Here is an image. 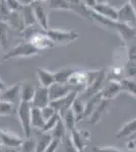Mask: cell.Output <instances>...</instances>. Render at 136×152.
Segmentation results:
<instances>
[{
    "instance_id": "obj_1",
    "label": "cell",
    "mask_w": 136,
    "mask_h": 152,
    "mask_svg": "<svg viewBox=\"0 0 136 152\" xmlns=\"http://www.w3.org/2000/svg\"><path fill=\"white\" fill-rule=\"evenodd\" d=\"M42 52L39 49H37L31 42L24 40L21 43L17 44L13 48L7 52L4 55V60H8L12 58H28L34 57V56L39 55Z\"/></svg>"
},
{
    "instance_id": "obj_2",
    "label": "cell",
    "mask_w": 136,
    "mask_h": 152,
    "mask_svg": "<svg viewBox=\"0 0 136 152\" xmlns=\"http://www.w3.org/2000/svg\"><path fill=\"white\" fill-rule=\"evenodd\" d=\"M47 35L50 37L54 45L67 46L74 43L78 39V33L76 31H67L61 28H49L46 31Z\"/></svg>"
},
{
    "instance_id": "obj_3",
    "label": "cell",
    "mask_w": 136,
    "mask_h": 152,
    "mask_svg": "<svg viewBox=\"0 0 136 152\" xmlns=\"http://www.w3.org/2000/svg\"><path fill=\"white\" fill-rule=\"evenodd\" d=\"M31 102H21L18 105H17V117H18L19 123H21V126L23 128L26 138L31 137L32 133H33V128H32L31 122Z\"/></svg>"
},
{
    "instance_id": "obj_4",
    "label": "cell",
    "mask_w": 136,
    "mask_h": 152,
    "mask_svg": "<svg viewBox=\"0 0 136 152\" xmlns=\"http://www.w3.org/2000/svg\"><path fill=\"white\" fill-rule=\"evenodd\" d=\"M117 21L136 28V13L129 3H125L120 9H118Z\"/></svg>"
},
{
    "instance_id": "obj_5",
    "label": "cell",
    "mask_w": 136,
    "mask_h": 152,
    "mask_svg": "<svg viewBox=\"0 0 136 152\" xmlns=\"http://www.w3.org/2000/svg\"><path fill=\"white\" fill-rule=\"evenodd\" d=\"M34 8L35 18H36V23L39 24V26L44 29V31H48L49 29V16L48 12H47L45 6H44V2L35 1L32 4Z\"/></svg>"
},
{
    "instance_id": "obj_6",
    "label": "cell",
    "mask_w": 136,
    "mask_h": 152,
    "mask_svg": "<svg viewBox=\"0 0 136 152\" xmlns=\"http://www.w3.org/2000/svg\"><path fill=\"white\" fill-rule=\"evenodd\" d=\"M69 136L71 138L73 145L78 152H85L86 147V141L90 140V134L87 131H78L76 128L69 131Z\"/></svg>"
},
{
    "instance_id": "obj_7",
    "label": "cell",
    "mask_w": 136,
    "mask_h": 152,
    "mask_svg": "<svg viewBox=\"0 0 136 152\" xmlns=\"http://www.w3.org/2000/svg\"><path fill=\"white\" fill-rule=\"evenodd\" d=\"M49 96H50V102L54 99H61L63 96H66L69 92L73 90V86L67 84V83H59L54 82L51 86L48 87Z\"/></svg>"
},
{
    "instance_id": "obj_8",
    "label": "cell",
    "mask_w": 136,
    "mask_h": 152,
    "mask_svg": "<svg viewBox=\"0 0 136 152\" xmlns=\"http://www.w3.org/2000/svg\"><path fill=\"white\" fill-rule=\"evenodd\" d=\"M91 10L95 11L99 15L111 19V20H117L118 19V9H116L115 7L110 5V4L105 3V2H98Z\"/></svg>"
},
{
    "instance_id": "obj_9",
    "label": "cell",
    "mask_w": 136,
    "mask_h": 152,
    "mask_svg": "<svg viewBox=\"0 0 136 152\" xmlns=\"http://www.w3.org/2000/svg\"><path fill=\"white\" fill-rule=\"evenodd\" d=\"M49 104H50V96H49L48 88L43 86H39L38 88H36L35 95L31 102L32 107L42 109Z\"/></svg>"
},
{
    "instance_id": "obj_10",
    "label": "cell",
    "mask_w": 136,
    "mask_h": 152,
    "mask_svg": "<svg viewBox=\"0 0 136 152\" xmlns=\"http://www.w3.org/2000/svg\"><path fill=\"white\" fill-rule=\"evenodd\" d=\"M121 91H122V87H121L120 80L111 79L107 85H104V87L101 90V94H102L103 99L110 100L115 99Z\"/></svg>"
},
{
    "instance_id": "obj_11",
    "label": "cell",
    "mask_w": 136,
    "mask_h": 152,
    "mask_svg": "<svg viewBox=\"0 0 136 152\" xmlns=\"http://www.w3.org/2000/svg\"><path fill=\"white\" fill-rule=\"evenodd\" d=\"M5 23H7L8 28H10L11 29L19 34L26 28V24H24L23 14H21V11H11Z\"/></svg>"
},
{
    "instance_id": "obj_12",
    "label": "cell",
    "mask_w": 136,
    "mask_h": 152,
    "mask_svg": "<svg viewBox=\"0 0 136 152\" xmlns=\"http://www.w3.org/2000/svg\"><path fill=\"white\" fill-rule=\"evenodd\" d=\"M67 84L73 87H86L88 84V71L74 70L69 77Z\"/></svg>"
},
{
    "instance_id": "obj_13",
    "label": "cell",
    "mask_w": 136,
    "mask_h": 152,
    "mask_svg": "<svg viewBox=\"0 0 136 152\" xmlns=\"http://www.w3.org/2000/svg\"><path fill=\"white\" fill-rule=\"evenodd\" d=\"M18 99L21 100V83L5 88L0 94V100H4V102H8L15 104Z\"/></svg>"
},
{
    "instance_id": "obj_14",
    "label": "cell",
    "mask_w": 136,
    "mask_h": 152,
    "mask_svg": "<svg viewBox=\"0 0 136 152\" xmlns=\"http://www.w3.org/2000/svg\"><path fill=\"white\" fill-rule=\"evenodd\" d=\"M23 139L16 135L12 134L11 132H6L0 130V145H3L5 147H21L23 143Z\"/></svg>"
},
{
    "instance_id": "obj_15",
    "label": "cell",
    "mask_w": 136,
    "mask_h": 152,
    "mask_svg": "<svg viewBox=\"0 0 136 152\" xmlns=\"http://www.w3.org/2000/svg\"><path fill=\"white\" fill-rule=\"evenodd\" d=\"M36 74L37 78H38V81L40 83V86L48 88L54 82H56L54 72L47 70L45 68H38L36 71Z\"/></svg>"
},
{
    "instance_id": "obj_16",
    "label": "cell",
    "mask_w": 136,
    "mask_h": 152,
    "mask_svg": "<svg viewBox=\"0 0 136 152\" xmlns=\"http://www.w3.org/2000/svg\"><path fill=\"white\" fill-rule=\"evenodd\" d=\"M103 99L102 94L98 92V94H93V96H90L88 99L87 102H85V114L82 116V120L86 119V118H90L93 114V112L95 111V109L98 107V104L101 102V100Z\"/></svg>"
},
{
    "instance_id": "obj_17",
    "label": "cell",
    "mask_w": 136,
    "mask_h": 152,
    "mask_svg": "<svg viewBox=\"0 0 136 152\" xmlns=\"http://www.w3.org/2000/svg\"><path fill=\"white\" fill-rule=\"evenodd\" d=\"M36 87L32 82L24 81L21 83V102H31L33 99Z\"/></svg>"
},
{
    "instance_id": "obj_18",
    "label": "cell",
    "mask_w": 136,
    "mask_h": 152,
    "mask_svg": "<svg viewBox=\"0 0 136 152\" xmlns=\"http://www.w3.org/2000/svg\"><path fill=\"white\" fill-rule=\"evenodd\" d=\"M31 122H32V128L35 130H40V131H42L44 125H45V120H44L43 115H42L41 109L32 107Z\"/></svg>"
},
{
    "instance_id": "obj_19",
    "label": "cell",
    "mask_w": 136,
    "mask_h": 152,
    "mask_svg": "<svg viewBox=\"0 0 136 152\" xmlns=\"http://www.w3.org/2000/svg\"><path fill=\"white\" fill-rule=\"evenodd\" d=\"M108 105H109V99H103L101 100V102L98 104V107L95 109V111L93 112L91 116L90 117L91 124H96L99 121L101 120V118L104 115V113L106 112V110L108 109Z\"/></svg>"
},
{
    "instance_id": "obj_20",
    "label": "cell",
    "mask_w": 136,
    "mask_h": 152,
    "mask_svg": "<svg viewBox=\"0 0 136 152\" xmlns=\"http://www.w3.org/2000/svg\"><path fill=\"white\" fill-rule=\"evenodd\" d=\"M136 133V118L131 121L127 122L122 126L117 134V138H125Z\"/></svg>"
},
{
    "instance_id": "obj_21",
    "label": "cell",
    "mask_w": 136,
    "mask_h": 152,
    "mask_svg": "<svg viewBox=\"0 0 136 152\" xmlns=\"http://www.w3.org/2000/svg\"><path fill=\"white\" fill-rule=\"evenodd\" d=\"M72 110V112L74 113V115L76 116L77 122H79L82 120V116L85 114V102H83L82 99L78 95L75 99L73 100L72 105L70 107Z\"/></svg>"
},
{
    "instance_id": "obj_22",
    "label": "cell",
    "mask_w": 136,
    "mask_h": 152,
    "mask_svg": "<svg viewBox=\"0 0 136 152\" xmlns=\"http://www.w3.org/2000/svg\"><path fill=\"white\" fill-rule=\"evenodd\" d=\"M68 133L67 129H66L65 125H64L63 123V120L59 119V121L57 122L56 126L54 127V129L52 130V131L50 132L51 136L53 139H58V140H62V139L64 138V136H65L66 134Z\"/></svg>"
},
{
    "instance_id": "obj_23",
    "label": "cell",
    "mask_w": 136,
    "mask_h": 152,
    "mask_svg": "<svg viewBox=\"0 0 136 152\" xmlns=\"http://www.w3.org/2000/svg\"><path fill=\"white\" fill-rule=\"evenodd\" d=\"M21 12V14H23V18H24L26 26H34V24H36V18H35L33 6L32 5L23 6Z\"/></svg>"
},
{
    "instance_id": "obj_24",
    "label": "cell",
    "mask_w": 136,
    "mask_h": 152,
    "mask_svg": "<svg viewBox=\"0 0 136 152\" xmlns=\"http://www.w3.org/2000/svg\"><path fill=\"white\" fill-rule=\"evenodd\" d=\"M53 138H52L50 133H44L42 132L41 137L36 141V152H44L46 150V148L49 146V144L51 143Z\"/></svg>"
},
{
    "instance_id": "obj_25",
    "label": "cell",
    "mask_w": 136,
    "mask_h": 152,
    "mask_svg": "<svg viewBox=\"0 0 136 152\" xmlns=\"http://www.w3.org/2000/svg\"><path fill=\"white\" fill-rule=\"evenodd\" d=\"M61 119L63 120V123L65 125V127L68 132L75 128V125L77 123V119H76V116L74 115V113L72 112L71 109L68 110V111L61 117Z\"/></svg>"
},
{
    "instance_id": "obj_26",
    "label": "cell",
    "mask_w": 136,
    "mask_h": 152,
    "mask_svg": "<svg viewBox=\"0 0 136 152\" xmlns=\"http://www.w3.org/2000/svg\"><path fill=\"white\" fill-rule=\"evenodd\" d=\"M122 91L128 92L129 94L136 97V80L129 79V78H123L120 80Z\"/></svg>"
},
{
    "instance_id": "obj_27",
    "label": "cell",
    "mask_w": 136,
    "mask_h": 152,
    "mask_svg": "<svg viewBox=\"0 0 136 152\" xmlns=\"http://www.w3.org/2000/svg\"><path fill=\"white\" fill-rule=\"evenodd\" d=\"M48 6L53 10H70L68 0H48Z\"/></svg>"
},
{
    "instance_id": "obj_28",
    "label": "cell",
    "mask_w": 136,
    "mask_h": 152,
    "mask_svg": "<svg viewBox=\"0 0 136 152\" xmlns=\"http://www.w3.org/2000/svg\"><path fill=\"white\" fill-rule=\"evenodd\" d=\"M74 69L72 68H63V69L57 71L54 74H55V80L56 82L59 83H67L70 75L73 73Z\"/></svg>"
},
{
    "instance_id": "obj_29",
    "label": "cell",
    "mask_w": 136,
    "mask_h": 152,
    "mask_svg": "<svg viewBox=\"0 0 136 152\" xmlns=\"http://www.w3.org/2000/svg\"><path fill=\"white\" fill-rule=\"evenodd\" d=\"M122 71L125 75L124 78L136 80V62H134V61L128 60Z\"/></svg>"
},
{
    "instance_id": "obj_30",
    "label": "cell",
    "mask_w": 136,
    "mask_h": 152,
    "mask_svg": "<svg viewBox=\"0 0 136 152\" xmlns=\"http://www.w3.org/2000/svg\"><path fill=\"white\" fill-rule=\"evenodd\" d=\"M60 115L57 113V114L54 115L53 117L50 118L49 120H47V121L45 122V125H44L43 129H42L41 132H44V133H50V132L52 131V130L54 129V127L56 126L57 122L59 121V119H60Z\"/></svg>"
},
{
    "instance_id": "obj_31",
    "label": "cell",
    "mask_w": 136,
    "mask_h": 152,
    "mask_svg": "<svg viewBox=\"0 0 136 152\" xmlns=\"http://www.w3.org/2000/svg\"><path fill=\"white\" fill-rule=\"evenodd\" d=\"M8 26L5 21H0V46L5 48L8 35Z\"/></svg>"
},
{
    "instance_id": "obj_32",
    "label": "cell",
    "mask_w": 136,
    "mask_h": 152,
    "mask_svg": "<svg viewBox=\"0 0 136 152\" xmlns=\"http://www.w3.org/2000/svg\"><path fill=\"white\" fill-rule=\"evenodd\" d=\"M21 148V152H36V141L32 139V137H29L23 141Z\"/></svg>"
},
{
    "instance_id": "obj_33",
    "label": "cell",
    "mask_w": 136,
    "mask_h": 152,
    "mask_svg": "<svg viewBox=\"0 0 136 152\" xmlns=\"http://www.w3.org/2000/svg\"><path fill=\"white\" fill-rule=\"evenodd\" d=\"M14 104L8 102L0 100V116H9L13 111Z\"/></svg>"
},
{
    "instance_id": "obj_34",
    "label": "cell",
    "mask_w": 136,
    "mask_h": 152,
    "mask_svg": "<svg viewBox=\"0 0 136 152\" xmlns=\"http://www.w3.org/2000/svg\"><path fill=\"white\" fill-rule=\"evenodd\" d=\"M61 141L64 142V152H78L77 149L75 148V146L73 145L72 141H71L69 132L64 136V138Z\"/></svg>"
},
{
    "instance_id": "obj_35",
    "label": "cell",
    "mask_w": 136,
    "mask_h": 152,
    "mask_svg": "<svg viewBox=\"0 0 136 152\" xmlns=\"http://www.w3.org/2000/svg\"><path fill=\"white\" fill-rule=\"evenodd\" d=\"M10 12L11 11L9 10L5 3V0H1L0 1V21H6Z\"/></svg>"
},
{
    "instance_id": "obj_36",
    "label": "cell",
    "mask_w": 136,
    "mask_h": 152,
    "mask_svg": "<svg viewBox=\"0 0 136 152\" xmlns=\"http://www.w3.org/2000/svg\"><path fill=\"white\" fill-rule=\"evenodd\" d=\"M41 112H42V115H43V118L45 120V122L47 120H49L50 118H52L55 114H57V112L54 110L53 107H51L50 104L46 105V107H42L41 109Z\"/></svg>"
},
{
    "instance_id": "obj_37",
    "label": "cell",
    "mask_w": 136,
    "mask_h": 152,
    "mask_svg": "<svg viewBox=\"0 0 136 152\" xmlns=\"http://www.w3.org/2000/svg\"><path fill=\"white\" fill-rule=\"evenodd\" d=\"M5 3L10 11H21L23 5L19 3L18 0H5Z\"/></svg>"
},
{
    "instance_id": "obj_38",
    "label": "cell",
    "mask_w": 136,
    "mask_h": 152,
    "mask_svg": "<svg viewBox=\"0 0 136 152\" xmlns=\"http://www.w3.org/2000/svg\"><path fill=\"white\" fill-rule=\"evenodd\" d=\"M61 141L58 140V139H53L52 142L49 144V146L46 148V150L44 152H57L59 148V145H60Z\"/></svg>"
},
{
    "instance_id": "obj_39",
    "label": "cell",
    "mask_w": 136,
    "mask_h": 152,
    "mask_svg": "<svg viewBox=\"0 0 136 152\" xmlns=\"http://www.w3.org/2000/svg\"><path fill=\"white\" fill-rule=\"evenodd\" d=\"M93 152H124L120 149L116 148V147H110V146H105V147H99V148H93Z\"/></svg>"
},
{
    "instance_id": "obj_40",
    "label": "cell",
    "mask_w": 136,
    "mask_h": 152,
    "mask_svg": "<svg viewBox=\"0 0 136 152\" xmlns=\"http://www.w3.org/2000/svg\"><path fill=\"white\" fill-rule=\"evenodd\" d=\"M81 1H82L83 5L88 9H93L98 3V0H81Z\"/></svg>"
},
{
    "instance_id": "obj_41",
    "label": "cell",
    "mask_w": 136,
    "mask_h": 152,
    "mask_svg": "<svg viewBox=\"0 0 136 152\" xmlns=\"http://www.w3.org/2000/svg\"><path fill=\"white\" fill-rule=\"evenodd\" d=\"M127 149L129 151H136V144H135L134 139L127 142Z\"/></svg>"
},
{
    "instance_id": "obj_42",
    "label": "cell",
    "mask_w": 136,
    "mask_h": 152,
    "mask_svg": "<svg viewBox=\"0 0 136 152\" xmlns=\"http://www.w3.org/2000/svg\"><path fill=\"white\" fill-rule=\"evenodd\" d=\"M18 1L23 6H26V5H32L35 2V0H18Z\"/></svg>"
},
{
    "instance_id": "obj_43",
    "label": "cell",
    "mask_w": 136,
    "mask_h": 152,
    "mask_svg": "<svg viewBox=\"0 0 136 152\" xmlns=\"http://www.w3.org/2000/svg\"><path fill=\"white\" fill-rule=\"evenodd\" d=\"M128 3L130 4L131 7L133 8V10L135 11V13H136V0H129V2Z\"/></svg>"
},
{
    "instance_id": "obj_44",
    "label": "cell",
    "mask_w": 136,
    "mask_h": 152,
    "mask_svg": "<svg viewBox=\"0 0 136 152\" xmlns=\"http://www.w3.org/2000/svg\"><path fill=\"white\" fill-rule=\"evenodd\" d=\"M6 88V86H5V84H4V82L2 81L1 79H0V92L1 91H3L4 89Z\"/></svg>"
},
{
    "instance_id": "obj_45",
    "label": "cell",
    "mask_w": 136,
    "mask_h": 152,
    "mask_svg": "<svg viewBox=\"0 0 136 152\" xmlns=\"http://www.w3.org/2000/svg\"><path fill=\"white\" fill-rule=\"evenodd\" d=\"M35 1H39V2H44V1H48V0H35Z\"/></svg>"
},
{
    "instance_id": "obj_46",
    "label": "cell",
    "mask_w": 136,
    "mask_h": 152,
    "mask_svg": "<svg viewBox=\"0 0 136 152\" xmlns=\"http://www.w3.org/2000/svg\"><path fill=\"white\" fill-rule=\"evenodd\" d=\"M124 152H134V151H129V150H128V151H124Z\"/></svg>"
},
{
    "instance_id": "obj_47",
    "label": "cell",
    "mask_w": 136,
    "mask_h": 152,
    "mask_svg": "<svg viewBox=\"0 0 136 152\" xmlns=\"http://www.w3.org/2000/svg\"><path fill=\"white\" fill-rule=\"evenodd\" d=\"M0 1H1V0H0Z\"/></svg>"
},
{
    "instance_id": "obj_48",
    "label": "cell",
    "mask_w": 136,
    "mask_h": 152,
    "mask_svg": "<svg viewBox=\"0 0 136 152\" xmlns=\"http://www.w3.org/2000/svg\"><path fill=\"white\" fill-rule=\"evenodd\" d=\"M0 147H1V146H0Z\"/></svg>"
}]
</instances>
